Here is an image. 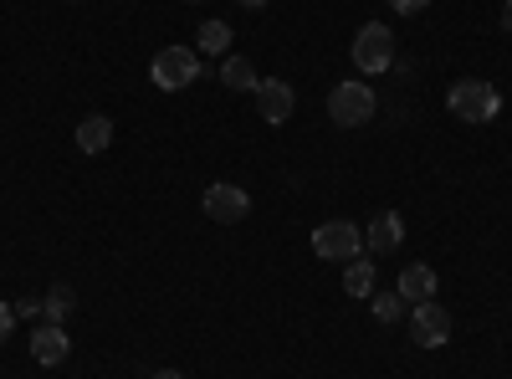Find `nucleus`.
<instances>
[{
    "label": "nucleus",
    "mask_w": 512,
    "mask_h": 379,
    "mask_svg": "<svg viewBox=\"0 0 512 379\" xmlns=\"http://www.w3.org/2000/svg\"><path fill=\"white\" fill-rule=\"evenodd\" d=\"M113 144V118H103V113H88L77 123V149L82 154H103Z\"/></svg>",
    "instance_id": "obj_12"
},
{
    "label": "nucleus",
    "mask_w": 512,
    "mask_h": 379,
    "mask_svg": "<svg viewBox=\"0 0 512 379\" xmlns=\"http://www.w3.org/2000/svg\"><path fill=\"white\" fill-rule=\"evenodd\" d=\"M313 251L323 262H354V257H364V231L354 221H323L313 231Z\"/></svg>",
    "instance_id": "obj_5"
},
{
    "label": "nucleus",
    "mask_w": 512,
    "mask_h": 379,
    "mask_svg": "<svg viewBox=\"0 0 512 379\" xmlns=\"http://www.w3.org/2000/svg\"><path fill=\"white\" fill-rule=\"evenodd\" d=\"M379 98L369 82H338V88L328 93V118L338 123V129H364V123L374 118Z\"/></svg>",
    "instance_id": "obj_4"
},
{
    "label": "nucleus",
    "mask_w": 512,
    "mask_h": 379,
    "mask_svg": "<svg viewBox=\"0 0 512 379\" xmlns=\"http://www.w3.org/2000/svg\"><path fill=\"white\" fill-rule=\"evenodd\" d=\"M446 108H451L461 123H492L497 108H502V98H497L492 82H482V77H461V82H451Z\"/></svg>",
    "instance_id": "obj_1"
},
{
    "label": "nucleus",
    "mask_w": 512,
    "mask_h": 379,
    "mask_svg": "<svg viewBox=\"0 0 512 379\" xmlns=\"http://www.w3.org/2000/svg\"><path fill=\"white\" fill-rule=\"evenodd\" d=\"M221 82H226L231 93H256V82H262V77H256V62L251 57H226L221 62Z\"/></svg>",
    "instance_id": "obj_13"
},
{
    "label": "nucleus",
    "mask_w": 512,
    "mask_h": 379,
    "mask_svg": "<svg viewBox=\"0 0 512 379\" xmlns=\"http://www.w3.org/2000/svg\"><path fill=\"white\" fill-rule=\"evenodd\" d=\"M502 26H507V36H512V0H507V6H502Z\"/></svg>",
    "instance_id": "obj_21"
},
{
    "label": "nucleus",
    "mask_w": 512,
    "mask_h": 379,
    "mask_svg": "<svg viewBox=\"0 0 512 379\" xmlns=\"http://www.w3.org/2000/svg\"><path fill=\"white\" fill-rule=\"evenodd\" d=\"M149 77H154V88H164V93H185L190 82L200 77V52L195 47H159L154 62H149Z\"/></svg>",
    "instance_id": "obj_3"
},
{
    "label": "nucleus",
    "mask_w": 512,
    "mask_h": 379,
    "mask_svg": "<svg viewBox=\"0 0 512 379\" xmlns=\"http://www.w3.org/2000/svg\"><path fill=\"white\" fill-rule=\"evenodd\" d=\"M11 328H16V308H11V303H0V344L11 339Z\"/></svg>",
    "instance_id": "obj_19"
},
{
    "label": "nucleus",
    "mask_w": 512,
    "mask_h": 379,
    "mask_svg": "<svg viewBox=\"0 0 512 379\" xmlns=\"http://www.w3.org/2000/svg\"><path fill=\"white\" fill-rule=\"evenodd\" d=\"M200 52H210V57H226L231 52V26L226 21H200Z\"/></svg>",
    "instance_id": "obj_15"
},
{
    "label": "nucleus",
    "mask_w": 512,
    "mask_h": 379,
    "mask_svg": "<svg viewBox=\"0 0 512 379\" xmlns=\"http://www.w3.org/2000/svg\"><path fill=\"white\" fill-rule=\"evenodd\" d=\"M425 6H431V0H390V11H395V16H420Z\"/></svg>",
    "instance_id": "obj_18"
},
{
    "label": "nucleus",
    "mask_w": 512,
    "mask_h": 379,
    "mask_svg": "<svg viewBox=\"0 0 512 379\" xmlns=\"http://www.w3.org/2000/svg\"><path fill=\"white\" fill-rule=\"evenodd\" d=\"M149 379H185V374H180V369H154Z\"/></svg>",
    "instance_id": "obj_20"
},
{
    "label": "nucleus",
    "mask_w": 512,
    "mask_h": 379,
    "mask_svg": "<svg viewBox=\"0 0 512 379\" xmlns=\"http://www.w3.org/2000/svg\"><path fill=\"white\" fill-rule=\"evenodd\" d=\"M241 6H246V11H262V6H267V0H241Z\"/></svg>",
    "instance_id": "obj_22"
},
{
    "label": "nucleus",
    "mask_w": 512,
    "mask_h": 379,
    "mask_svg": "<svg viewBox=\"0 0 512 379\" xmlns=\"http://www.w3.org/2000/svg\"><path fill=\"white\" fill-rule=\"evenodd\" d=\"M67 354H72V339L62 333V323H41V328L31 333V359H36V364L57 369V364H67Z\"/></svg>",
    "instance_id": "obj_10"
},
{
    "label": "nucleus",
    "mask_w": 512,
    "mask_h": 379,
    "mask_svg": "<svg viewBox=\"0 0 512 379\" xmlns=\"http://www.w3.org/2000/svg\"><path fill=\"white\" fill-rule=\"evenodd\" d=\"M410 339H415V349H441V344H451V313L431 298V303H415L410 308Z\"/></svg>",
    "instance_id": "obj_7"
},
{
    "label": "nucleus",
    "mask_w": 512,
    "mask_h": 379,
    "mask_svg": "<svg viewBox=\"0 0 512 379\" xmlns=\"http://www.w3.org/2000/svg\"><path fill=\"white\" fill-rule=\"evenodd\" d=\"M349 57H354V67H359L364 77L390 72V67H395V31H390V26H379V21L359 26V36H354Z\"/></svg>",
    "instance_id": "obj_2"
},
{
    "label": "nucleus",
    "mask_w": 512,
    "mask_h": 379,
    "mask_svg": "<svg viewBox=\"0 0 512 379\" xmlns=\"http://www.w3.org/2000/svg\"><path fill=\"white\" fill-rule=\"evenodd\" d=\"M72 303H77V292H72L67 282H57L47 298H41V318H47V323H62V318L72 313Z\"/></svg>",
    "instance_id": "obj_16"
},
{
    "label": "nucleus",
    "mask_w": 512,
    "mask_h": 379,
    "mask_svg": "<svg viewBox=\"0 0 512 379\" xmlns=\"http://www.w3.org/2000/svg\"><path fill=\"white\" fill-rule=\"evenodd\" d=\"M200 205H205V216L216 221V226H241L251 216V195L241 185H231V180H216V185L200 195Z\"/></svg>",
    "instance_id": "obj_6"
},
{
    "label": "nucleus",
    "mask_w": 512,
    "mask_h": 379,
    "mask_svg": "<svg viewBox=\"0 0 512 379\" xmlns=\"http://www.w3.org/2000/svg\"><path fill=\"white\" fill-rule=\"evenodd\" d=\"M374 318H379V323L405 318V298H400V292H379V298H374Z\"/></svg>",
    "instance_id": "obj_17"
},
{
    "label": "nucleus",
    "mask_w": 512,
    "mask_h": 379,
    "mask_svg": "<svg viewBox=\"0 0 512 379\" xmlns=\"http://www.w3.org/2000/svg\"><path fill=\"white\" fill-rule=\"evenodd\" d=\"M292 108H297L292 82H282V77H262V82H256V113H262L267 123H287Z\"/></svg>",
    "instance_id": "obj_8"
},
{
    "label": "nucleus",
    "mask_w": 512,
    "mask_h": 379,
    "mask_svg": "<svg viewBox=\"0 0 512 379\" xmlns=\"http://www.w3.org/2000/svg\"><path fill=\"white\" fill-rule=\"evenodd\" d=\"M405 241V221H400V210H379V216L369 221L364 231V251L369 257H390V251Z\"/></svg>",
    "instance_id": "obj_9"
},
{
    "label": "nucleus",
    "mask_w": 512,
    "mask_h": 379,
    "mask_svg": "<svg viewBox=\"0 0 512 379\" xmlns=\"http://www.w3.org/2000/svg\"><path fill=\"white\" fill-rule=\"evenodd\" d=\"M344 292H349V298H369V292H374V262L369 257L344 262Z\"/></svg>",
    "instance_id": "obj_14"
},
{
    "label": "nucleus",
    "mask_w": 512,
    "mask_h": 379,
    "mask_svg": "<svg viewBox=\"0 0 512 379\" xmlns=\"http://www.w3.org/2000/svg\"><path fill=\"white\" fill-rule=\"evenodd\" d=\"M395 292L405 298V308H415V303H431V298H436V272L425 267V262H410V267L400 272Z\"/></svg>",
    "instance_id": "obj_11"
}]
</instances>
